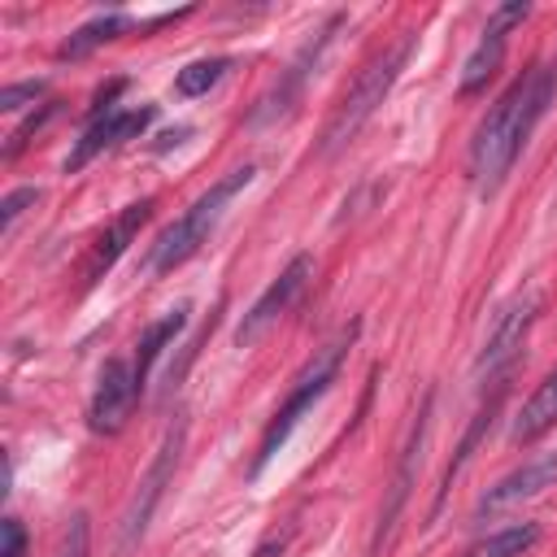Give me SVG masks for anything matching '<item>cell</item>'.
I'll list each match as a JSON object with an SVG mask.
<instances>
[{"mask_svg":"<svg viewBox=\"0 0 557 557\" xmlns=\"http://www.w3.org/2000/svg\"><path fill=\"white\" fill-rule=\"evenodd\" d=\"M535 313H540V292H518L513 300H505L496 309L492 326H487V339H483L479 357H474V374H487L492 379L496 370L513 366V357L527 344V331H531Z\"/></svg>","mask_w":557,"mask_h":557,"instance_id":"obj_6","label":"cell"},{"mask_svg":"<svg viewBox=\"0 0 557 557\" xmlns=\"http://www.w3.org/2000/svg\"><path fill=\"white\" fill-rule=\"evenodd\" d=\"M148 218H152V200H135V205H126V209L104 226V235L96 239L91 261H87V283H96L100 274H109V270H113V261L126 252V244L135 239V231H139Z\"/></svg>","mask_w":557,"mask_h":557,"instance_id":"obj_14","label":"cell"},{"mask_svg":"<svg viewBox=\"0 0 557 557\" xmlns=\"http://www.w3.org/2000/svg\"><path fill=\"white\" fill-rule=\"evenodd\" d=\"M126 30V17L122 13H100V17H91V22H83L61 48H57V57L61 61H78V57H87L91 48H100V44H109V39H117Z\"/></svg>","mask_w":557,"mask_h":557,"instance_id":"obj_17","label":"cell"},{"mask_svg":"<svg viewBox=\"0 0 557 557\" xmlns=\"http://www.w3.org/2000/svg\"><path fill=\"white\" fill-rule=\"evenodd\" d=\"M226 70H231V57H200V61H191V65H183V70L174 74V91H178L183 100H196V96H205L209 87H218V83L226 78Z\"/></svg>","mask_w":557,"mask_h":557,"instance_id":"obj_19","label":"cell"},{"mask_svg":"<svg viewBox=\"0 0 557 557\" xmlns=\"http://www.w3.org/2000/svg\"><path fill=\"white\" fill-rule=\"evenodd\" d=\"M35 100H44V83H39V78H30V83H9V87L0 91V109H4V113H17V109H26V104H35Z\"/></svg>","mask_w":557,"mask_h":557,"instance_id":"obj_21","label":"cell"},{"mask_svg":"<svg viewBox=\"0 0 557 557\" xmlns=\"http://www.w3.org/2000/svg\"><path fill=\"white\" fill-rule=\"evenodd\" d=\"M409 52H413V35H405V39L392 44V48H383V52L352 78V87L339 96V104L331 109V117H326V126H322V144H318L322 157H335V152L374 117V109L383 104V96H387L392 83L400 78Z\"/></svg>","mask_w":557,"mask_h":557,"instance_id":"obj_4","label":"cell"},{"mask_svg":"<svg viewBox=\"0 0 557 557\" xmlns=\"http://www.w3.org/2000/svg\"><path fill=\"white\" fill-rule=\"evenodd\" d=\"M313 278V257L309 252H300V257H292L283 270H278V278L252 300V309L239 318V326H235V344L239 348H248V344H257L287 309H292V300L305 292V283Z\"/></svg>","mask_w":557,"mask_h":557,"instance_id":"obj_7","label":"cell"},{"mask_svg":"<svg viewBox=\"0 0 557 557\" xmlns=\"http://www.w3.org/2000/svg\"><path fill=\"white\" fill-rule=\"evenodd\" d=\"M357 339V326H348V331H339L331 344H322L309 361H305V370L296 374V383H292V392H287V400L274 409V418L265 422V435H261V448H257V457H252V479L278 457V448L292 440V431L300 426V418L326 396V387L335 383V374H339V361H344V352H348V344Z\"/></svg>","mask_w":557,"mask_h":557,"instance_id":"obj_3","label":"cell"},{"mask_svg":"<svg viewBox=\"0 0 557 557\" xmlns=\"http://www.w3.org/2000/svg\"><path fill=\"white\" fill-rule=\"evenodd\" d=\"M87 548H91L87 513H74V518L65 522V531H61V548H57V557H87Z\"/></svg>","mask_w":557,"mask_h":557,"instance_id":"obj_20","label":"cell"},{"mask_svg":"<svg viewBox=\"0 0 557 557\" xmlns=\"http://www.w3.org/2000/svg\"><path fill=\"white\" fill-rule=\"evenodd\" d=\"M339 22H344V17H331V22H326V26H322L305 48H300V57L287 65V74L278 78V87L261 100V109H257V117H252V122H278V117H287V113H292V104H296V100H300V91H305V78H309V74H313V65L322 61V52H326L331 35L339 30Z\"/></svg>","mask_w":557,"mask_h":557,"instance_id":"obj_12","label":"cell"},{"mask_svg":"<svg viewBox=\"0 0 557 557\" xmlns=\"http://www.w3.org/2000/svg\"><path fill=\"white\" fill-rule=\"evenodd\" d=\"M152 117H157L152 104H139V109H104V113H96L91 126L83 131V139L74 144V152L65 157V174L83 170L87 161H96L100 152H109V148H117V144H126V139H139V135L148 131Z\"/></svg>","mask_w":557,"mask_h":557,"instance_id":"obj_10","label":"cell"},{"mask_svg":"<svg viewBox=\"0 0 557 557\" xmlns=\"http://www.w3.org/2000/svg\"><path fill=\"white\" fill-rule=\"evenodd\" d=\"M540 522H513V527H505V531H492L470 557H522V553H531L535 544H540Z\"/></svg>","mask_w":557,"mask_h":557,"instance_id":"obj_18","label":"cell"},{"mask_svg":"<svg viewBox=\"0 0 557 557\" xmlns=\"http://www.w3.org/2000/svg\"><path fill=\"white\" fill-rule=\"evenodd\" d=\"M252 178H257V165H235V170H226L183 218H174V222L157 235V244H152V252H148V270H152V274H170V270H178L187 257H196L200 244L218 231L226 205H231Z\"/></svg>","mask_w":557,"mask_h":557,"instance_id":"obj_2","label":"cell"},{"mask_svg":"<svg viewBox=\"0 0 557 557\" xmlns=\"http://www.w3.org/2000/svg\"><path fill=\"white\" fill-rule=\"evenodd\" d=\"M35 200H39V187H13V191L0 200V226L13 231V222H17Z\"/></svg>","mask_w":557,"mask_h":557,"instance_id":"obj_22","label":"cell"},{"mask_svg":"<svg viewBox=\"0 0 557 557\" xmlns=\"http://www.w3.org/2000/svg\"><path fill=\"white\" fill-rule=\"evenodd\" d=\"M426 418H431V396L422 400V409H418V418H413L409 444H405V453H400V466H396V479H392V496H387V505H383V513H379V527H374V540H370V557H383V548H387V535H392V527H396V513H400V509H405V500H409L413 461H418V453H422V440H426Z\"/></svg>","mask_w":557,"mask_h":557,"instance_id":"obj_13","label":"cell"},{"mask_svg":"<svg viewBox=\"0 0 557 557\" xmlns=\"http://www.w3.org/2000/svg\"><path fill=\"white\" fill-rule=\"evenodd\" d=\"M0 557H26V527L17 518L0 522Z\"/></svg>","mask_w":557,"mask_h":557,"instance_id":"obj_23","label":"cell"},{"mask_svg":"<svg viewBox=\"0 0 557 557\" xmlns=\"http://www.w3.org/2000/svg\"><path fill=\"white\" fill-rule=\"evenodd\" d=\"M183 444H187V418L174 413L165 440L157 444L152 466L144 470L139 487H135V496H131V505H126V513H122L117 553H131V548L144 540V531H148V522H152V513H157V505H161V496H165V487H170V479H174V466H178V457H183Z\"/></svg>","mask_w":557,"mask_h":557,"instance_id":"obj_5","label":"cell"},{"mask_svg":"<svg viewBox=\"0 0 557 557\" xmlns=\"http://www.w3.org/2000/svg\"><path fill=\"white\" fill-rule=\"evenodd\" d=\"M553 96H557V61L535 65L522 78H513L496 96V104L483 113V122L474 126L470 152H466V174H470V187L479 196L500 191L505 174L513 170L518 152L527 148V139H531V131L544 117Z\"/></svg>","mask_w":557,"mask_h":557,"instance_id":"obj_1","label":"cell"},{"mask_svg":"<svg viewBox=\"0 0 557 557\" xmlns=\"http://www.w3.org/2000/svg\"><path fill=\"white\" fill-rule=\"evenodd\" d=\"M544 487H557V448L553 453H535L531 461H522L518 470H509L505 479H496L479 500H474V522L492 518V513H505L531 496H540Z\"/></svg>","mask_w":557,"mask_h":557,"instance_id":"obj_9","label":"cell"},{"mask_svg":"<svg viewBox=\"0 0 557 557\" xmlns=\"http://www.w3.org/2000/svg\"><path fill=\"white\" fill-rule=\"evenodd\" d=\"M557 422V370H548L544 374V383L527 396V405H522V413L513 418V440L518 444H531V440H540L548 426Z\"/></svg>","mask_w":557,"mask_h":557,"instance_id":"obj_15","label":"cell"},{"mask_svg":"<svg viewBox=\"0 0 557 557\" xmlns=\"http://www.w3.org/2000/svg\"><path fill=\"white\" fill-rule=\"evenodd\" d=\"M183 326H187V305H178V309L161 313V318H157V322H152V326H148V331L139 335V344H135V361H131V366H135V379H139V383L148 379L152 361L161 357V348H165V344H170V339H174V335H178Z\"/></svg>","mask_w":557,"mask_h":557,"instance_id":"obj_16","label":"cell"},{"mask_svg":"<svg viewBox=\"0 0 557 557\" xmlns=\"http://www.w3.org/2000/svg\"><path fill=\"white\" fill-rule=\"evenodd\" d=\"M144 383L135 379V366L126 357H113L100 366V379H96V392H91V405H87V426L96 435H117L139 400Z\"/></svg>","mask_w":557,"mask_h":557,"instance_id":"obj_8","label":"cell"},{"mask_svg":"<svg viewBox=\"0 0 557 557\" xmlns=\"http://www.w3.org/2000/svg\"><path fill=\"white\" fill-rule=\"evenodd\" d=\"M527 13H531V4H522V0L492 9L487 26H483V35H479V44H474V52L466 57V70H461V96H474V91H483V87H487V78L500 70V57H505L509 30H513Z\"/></svg>","mask_w":557,"mask_h":557,"instance_id":"obj_11","label":"cell"}]
</instances>
